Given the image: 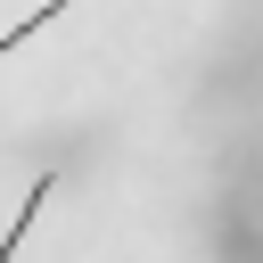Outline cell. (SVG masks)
<instances>
[{
    "mask_svg": "<svg viewBox=\"0 0 263 263\" xmlns=\"http://www.w3.org/2000/svg\"><path fill=\"white\" fill-rule=\"evenodd\" d=\"M66 8H74V0H33V16H16V25H8V33H0V66H8V58H16V49H25V41H33V33H41V25H58V16H66Z\"/></svg>",
    "mask_w": 263,
    "mask_h": 263,
    "instance_id": "7a4b0ae2",
    "label": "cell"
},
{
    "mask_svg": "<svg viewBox=\"0 0 263 263\" xmlns=\"http://www.w3.org/2000/svg\"><path fill=\"white\" fill-rule=\"evenodd\" d=\"M49 189H58V173H33V189H25V205H16V222H8V238H0V263H16V247L33 238V214L49 205Z\"/></svg>",
    "mask_w": 263,
    "mask_h": 263,
    "instance_id": "6da1fadb",
    "label": "cell"
}]
</instances>
